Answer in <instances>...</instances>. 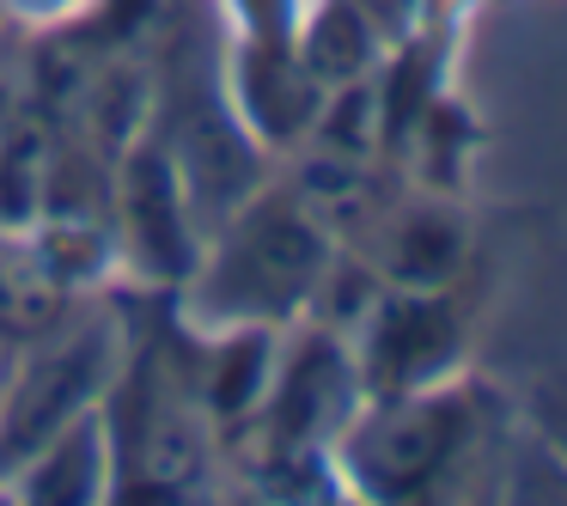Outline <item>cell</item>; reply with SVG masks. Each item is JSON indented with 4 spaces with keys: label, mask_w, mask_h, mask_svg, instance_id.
<instances>
[{
    "label": "cell",
    "mask_w": 567,
    "mask_h": 506,
    "mask_svg": "<svg viewBox=\"0 0 567 506\" xmlns=\"http://www.w3.org/2000/svg\"><path fill=\"white\" fill-rule=\"evenodd\" d=\"M342 464L367 506H440L445 469L470 440L464 391H396L372 396L367 415L342 421Z\"/></svg>",
    "instance_id": "obj_1"
},
{
    "label": "cell",
    "mask_w": 567,
    "mask_h": 506,
    "mask_svg": "<svg viewBox=\"0 0 567 506\" xmlns=\"http://www.w3.org/2000/svg\"><path fill=\"white\" fill-rule=\"evenodd\" d=\"M318 269H323L318 214L306 202H262L226 238L220 262H214V287L238 318L257 323V311L299 306L318 287Z\"/></svg>",
    "instance_id": "obj_2"
},
{
    "label": "cell",
    "mask_w": 567,
    "mask_h": 506,
    "mask_svg": "<svg viewBox=\"0 0 567 506\" xmlns=\"http://www.w3.org/2000/svg\"><path fill=\"white\" fill-rule=\"evenodd\" d=\"M104 360H111V330L92 323L55 354H43L7 396V421H0V457H31L50 445L68 421H80L104 391Z\"/></svg>",
    "instance_id": "obj_3"
},
{
    "label": "cell",
    "mask_w": 567,
    "mask_h": 506,
    "mask_svg": "<svg viewBox=\"0 0 567 506\" xmlns=\"http://www.w3.org/2000/svg\"><path fill=\"white\" fill-rule=\"evenodd\" d=\"M354 391H360V372L354 354L330 335H311L269 384V440L275 452H306L318 445L330 427H342L354 415Z\"/></svg>",
    "instance_id": "obj_4"
},
{
    "label": "cell",
    "mask_w": 567,
    "mask_h": 506,
    "mask_svg": "<svg viewBox=\"0 0 567 506\" xmlns=\"http://www.w3.org/2000/svg\"><path fill=\"white\" fill-rule=\"evenodd\" d=\"M440 299L445 293H409V299H384L379 306V318L367 330V348L354 360L360 384L372 396L415 391V384H427L445 366V348L457 342V323Z\"/></svg>",
    "instance_id": "obj_5"
},
{
    "label": "cell",
    "mask_w": 567,
    "mask_h": 506,
    "mask_svg": "<svg viewBox=\"0 0 567 506\" xmlns=\"http://www.w3.org/2000/svg\"><path fill=\"white\" fill-rule=\"evenodd\" d=\"M19 506H104V421L92 409L31 452Z\"/></svg>",
    "instance_id": "obj_6"
},
{
    "label": "cell",
    "mask_w": 567,
    "mask_h": 506,
    "mask_svg": "<svg viewBox=\"0 0 567 506\" xmlns=\"http://www.w3.org/2000/svg\"><path fill=\"white\" fill-rule=\"evenodd\" d=\"M457 262H464V226L445 208H415L403 220H391L384 250H379V269L403 293H445Z\"/></svg>",
    "instance_id": "obj_7"
},
{
    "label": "cell",
    "mask_w": 567,
    "mask_h": 506,
    "mask_svg": "<svg viewBox=\"0 0 567 506\" xmlns=\"http://www.w3.org/2000/svg\"><path fill=\"white\" fill-rule=\"evenodd\" d=\"M262 391H269V330L245 323L233 342L208 354V372H202V403H208V415L233 421V415H250V409L262 403Z\"/></svg>",
    "instance_id": "obj_8"
},
{
    "label": "cell",
    "mask_w": 567,
    "mask_h": 506,
    "mask_svg": "<svg viewBox=\"0 0 567 506\" xmlns=\"http://www.w3.org/2000/svg\"><path fill=\"white\" fill-rule=\"evenodd\" d=\"M543 427L561 440V457H567V391L561 384H543Z\"/></svg>",
    "instance_id": "obj_9"
},
{
    "label": "cell",
    "mask_w": 567,
    "mask_h": 506,
    "mask_svg": "<svg viewBox=\"0 0 567 506\" xmlns=\"http://www.w3.org/2000/svg\"><path fill=\"white\" fill-rule=\"evenodd\" d=\"M549 476H555V506H567V457L561 452L549 457Z\"/></svg>",
    "instance_id": "obj_10"
}]
</instances>
